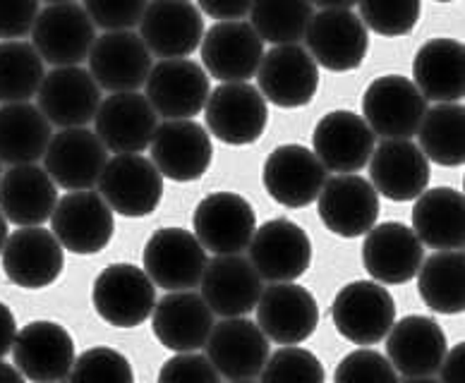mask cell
Wrapping results in <instances>:
<instances>
[{
    "label": "cell",
    "mask_w": 465,
    "mask_h": 383,
    "mask_svg": "<svg viewBox=\"0 0 465 383\" xmlns=\"http://www.w3.org/2000/svg\"><path fill=\"white\" fill-rule=\"evenodd\" d=\"M94 309L115 329H137L152 317L156 288L144 269L134 264H111L96 276L92 288Z\"/></svg>",
    "instance_id": "obj_1"
},
{
    "label": "cell",
    "mask_w": 465,
    "mask_h": 383,
    "mask_svg": "<svg viewBox=\"0 0 465 383\" xmlns=\"http://www.w3.org/2000/svg\"><path fill=\"white\" fill-rule=\"evenodd\" d=\"M305 44L320 67L329 73H351L365 63L370 34L351 7H322L310 20Z\"/></svg>",
    "instance_id": "obj_2"
},
{
    "label": "cell",
    "mask_w": 465,
    "mask_h": 383,
    "mask_svg": "<svg viewBox=\"0 0 465 383\" xmlns=\"http://www.w3.org/2000/svg\"><path fill=\"white\" fill-rule=\"evenodd\" d=\"M206 127L228 146L254 144L269 123L266 99L247 82H221L204 103Z\"/></svg>",
    "instance_id": "obj_3"
},
{
    "label": "cell",
    "mask_w": 465,
    "mask_h": 383,
    "mask_svg": "<svg viewBox=\"0 0 465 383\" xmlns=\"http://www.w3.org/2000/svg\"><path fill=\"white\" fill-rule=\"evenodd\" d=\"M96 185L106 204L127 219L149 216L163 199V175L140 153H118L106 161Z\"/></svg>",
    "instance_id": "obj_4"
},
{
    "label": "cell",
    "mask_w": 465,
    "mask_h": 383,
    "mask_svg": "<svg viewBox=\"0 0 465 383\" xmlns=\"http://www.w3.org/2000/svg\"><path fill=\"white\" fill-rule=\"evenodd\" d=\"M51 232L73 254H99L114 240V209L99 192L74 190L58 199L51 213Z\"/></svg>",
    "instance_id": "obj_5"
},
{
    "label": "cell",
    "mask_w": 465,
    "mask_h": 383,
    "mask_svg": "<svg viewBox=\"0 0 465 383\" xmlns=\"http://www.w3.org/2000/svg\"><path fill=\"white\" fill-rule=\"evenodd\" d=\"M333 326L355 345H377L396 321L391 292L372 280H352L343 285L331 304Z\"/></svg>",
    "instance_id": "obj_6"
},
{
    "label": "cell",
    "mask_w": 465,
    "mask_h": 383,
    "mask_svg": "<svg viewBox=\"0 0 465 383\" xmlns=\"http://www.w3.org/2000/svg\"><path fill=\"white\" fill-rule=\"evenodd\" d=\"M32 46L54 67L80 65L96 41V25L77 3H51L39 10L32 27Z\"/></svg>",
    "instance_id": "obj_7"
},
{
    "label": "cell",
    "mask_w": 465,
    "mask_h": 383,
    "mask_svg": "<svg viewBox=\"0 0 465 383\" xmlns=\"http://www.w3.org/2000/svg\"><path fill=\"white\" fill-rule=\"evenodd\" d=\"M427 99L415 82L401 74H384L367 86L362 115L374 134L386 139H411L418 133Z\"/></svg>",
    "instance_id": "obj_8"
},
{
    "label": "cell",
    "mask_w": 465,
    "mask_h": 383,
    "mask_svg": "<svg viewBox=\"0 0 465 383\" xmlns=\"http://www.w3.org/2000/svg\"><path fill=\"white\" fill-rule=\"evenodd\" d=\"M257 84L269 103L279 108H302L320 89V65L298 44H279L257 67Z\"/></svg>",
    "instance_id": "obj_9"
},
{
    "label": "cell",
    "mask_w": 465,
    "mask_h": 383,
    "mask_svg": "<svg viewBox=\"0 0 465 383\" xmlns=\"http://www.w3.org/2000/svg\"><path fill=\"white\" fill-rule=\"evenodd\" d=\"M247 250L262 280L269 283L298 280L312 264V240L288 219L266 221L262 228H254Z\"/></svg>",
    "instance_id": "obj_10"
},
{
    "label": "cell",
    "mask_w": 465,
    "mask_h": 383,
    "mask_svg": "<svg viewBox=\"0 0 465 383\" xmlns=\"http://www.w3.org/2000/svg\"><path fill=\"white\" fill-rule=\"evenodd\" d=\"M0 259L7 280L25 290L54 285L65 266L63 245L54 232L44 231L41 225H22L20 231L7 235Z\"/></svg>",
    "instance_id": "obj_11"
},
{
    "label": "cell",
    "mask_w": 465,
    "mask_h": 383,
    "mask_svg": "<svg viewBox=\"0 0 465 383\" xmlns=\"http://www.w3.org/2000/svg\"><path fill=\"white\" fill-rule=\"evenodd\" d=\"M146 101L156 115L166 120L194 118L209 99V74L200 63L187 58H166L149 70L144 82Z\"/></svg>",
    "instance_id": "obj_12"
},
{
    "label": "cell",
    "mask_w": 465,
    "mask_h": 383,
    "mask_svg": "<svg viewBox=\"0 0 465 383\" xmlns=\"http://www.w3.org/2000/svg\"><path fill=\"white\" fill-rule=\"evenodd\" d=\"M449 343L441 326L430 317H403L386 333V359L406 381H430L437 377Z\"/></svg>",
    "instance_id": "obj_13"
},
{
    "label": "cell",
    "mask_w": 465,
    "mask_h": 383,
    "mask_svg": "<svg viewBox=\"0 0 465 383\" xmlns=\"http://www.w3.org/2000/svg\"><path fill=\"white\" fill-rule=\"evenodd\" d=\"M254 309L262 333L279 345L305 343L320 326V304L312 292L292 280L262 290Z\"/></svg>",
    "instance_id": "obj_14"
},
{
    "label": "cell",
    "mask_w": 465,
    "mask_h": 383,
    "mask_svg": "<svg viewBox=\"0 0 465 383\" xmlns=\"http://www.w3.org/2000/svg\"><path fill=\"white\" fill-rule=\"evenodd\" d=\"M204 348L213 369L228 381L260 378L269 359V338L245 317H223V321L213 324Z\"/></svg>",
    "instance_id": "obj_15"
},
{
    "label": "cell",
    "mask_w": 465,
    "mask_h": 383,
    "mask_svg": "<svg viewBox=\"0 0 465 383\" xmlns=\"http://www.w3.org/2000/svg\"><path fill=\"white\" fill-rule=\"evenodd\" d=\"M146 276L163 290H190L200 285L206 266V250L185 228H159L146 240Z\"/></svg>",
    "instance_id": "obj_16"
},
{
    "label": "cell",
    "mask_w": 465,
    "mask_h": 383,
    "mask_svg": "<svg viewBox=\"0 0 465 383\" xmlns=\"http://www.w3.org/2000/svg\"><path fill=\"white\" fill-rule=\"evenodd\" d=\"M152 161L163 178L173 182L200 180L213 159L212 137L193 118L166 120L152 137Z\"/></svg>",
    "instance_id": "obj_17"
},
{
    "label": "cell",
    "mask_w": 465,
    "mask_h": 383,
    "mask_svg": "<svg viewBox=\"0 0 465 383\" xmlns=\"http://www.w3.org/2000/svg\"><path fill=\"white\" fill-rule=\"evenodd\" d=\"M194 238L213 254H240L247 250L257 228L252 204L235 192H213L193 216Z\"/></svg>",
    "instance_id": "obj_18"
},
{
    "label": "cell",
    "mask_w": 465,
    "mask_h": 383,
    "mask_svg": "<svg viewBox=\"0 0 465 383\" xmlns=\"http://www.w3.org/2000/svg\"><path fill=\"white\" fill-rule=\"evenodd\" d=\"M89 73L106 92H137L152 70V51L133 29H114L96 36L87 55Z\"/></svg>",
    "instance_id": "obj_19"
},
{
    "label": "cell",
    "mask_w": 465,
    "mask_h": 383,
    "mask_svg": "<svg viewBox=\"0 0 465 383\" xmlns=\"http://www.w3.org/2000/svg\"><path fill=\"white\" fill-rule=\"evenodd\" d=\"M15 367L29 381H67L74 364V340L58 321H32L22 326L13 343Z\"/></svg>",
    "instance_id": "obj_20"
},
{
    "label": "cell",
    "mask_w": 465,
    "mask_h": 383,
    "mask_svg": "<svg viewBox=\"0 0 465 383\" xmlns=\"http://www.w3.org/2000/svg\"><path fill=\"white\" fill-rule=\"evenodd\" d=\"M108 161V149L99 134L87 127H60V133L51 137L44 165L55 187L67 192L92 190L101 178V171Z\"/></svg>",
    "instance_id": "obj_21"
},
{
    "label": "cell",
    "mask_w": 465,
    "mask_h": 383,
    "mask_svg": "<svg viewBox=\"0 0 465 383\" xmlns=\"http://www.w3.org/2000/svg\"><path fill=\"white\" fill-rule=\"evenodd\" d=\"M202 65L219 82H247L264 55V41L250 22L223 20L204 32L200 44Z\"/></svg>",
    "instance_id": "obj_22"
},
{
    "label": "cell",
    "mask_w": 465,
    "mask_h": 383,
    "mask_svg": "<svg viewBox=\"0 0 465 383\" xmlns=\"http://www.w3.org/2000/svg\"><path fill=\"white\" fill-rule=\"evenodd\" d=\"M262 182L273 201L288 209H302L320 197L326 182V168L307 146L281 144L269 153Z\"/></svg>",
    "instance_id": "obj_23"
},
{
    "label": "cell",
    "mask_w": 465,
    "mask_h": 383,
    "mask_svg": "<svg viewBox=\"0 0 465 383\" xmlns=\"http://www.w3.org/2000/svg\"><path fill=\"white\" fill-rule=\"evenodd\" d=\"M140 36L159 58H185L204 36L202 10L193 0H152L140 20Z\"/></svg>",
    "instance_id": "obj_24"
},
{
    "label": "cell",
    "mask_w": 465,
    "mask_h": 383,
    "mask_svg": "<svg viewBox=\"0 0 465 383\" xmlns=\"http://www.w3.org/2000/svg\"><path fill=\"white\" fill-rule=\"evenodd\" d=\"M36 101L51 125L82 127L99 111L101 86L84 67L60 65L44 74Z\"/></svg>",
    "instance_id": "obj_25"
},
{
    "label": "cell",
    "mask_w": 465,
    "mask_h": 383,
    "mask_svg": "<svg viewBox=\"0 0 465 383\" xmlns=\"http://www.w3.org/2000/svg\"><path fill=\"white\" fill-rule=\"evenodd\" d=\"M322 223L339 238H360L379 219V194L372 182L352 172L326 180L320 197Z\"/></svg>",
    "instance_id": "obj_26"
},
{
    "label": "cell",
    "mask_w": 465,
    "mask_h": 383,
    "mask_svg": "<svg viewBox=\"0 0 465 383\" xmlns=\"http://www.w3.org/2000/svg\"><path fill=\"white\" fill-rule=\"evenodd\" d=\"M365 235L362 264L377 283L403 285L418 276L425 250L412 228L399 221H386L372 225Z\"/></svg>",
    "instance_id": "obj_27"
},
{
    "label": "cell",
    "mask_w": 465,
    "mask_h": 383,
    "mask_svg": "<svg viewBox=\"0 0 465 383\" xmlns=\"http://www.w3.org/2000/svg\"><path fill=\"white\" fill-rule=\"evenodd\" d=\"M252 261L240 254H216L200 278L202 298L219 317H245L264 290Z\"/></svg>",
    "instance_id": "obj_28"
},
{
    "label": "cell",
    "mask_w": 465,
    "mask_h": 383,
    "mask_svg": "<svg viewBox=\"0 0 465 383\" xmlns=\"http://www.w3.org/2000/svg\"><path fill=\"white\" fill-rule=\"evenodd\" d=\"M156 111L137 92H114L94 115L96 134L108 152L142 153L156 133Z\"/></svg>",
    "instance_id": "obj_29"
},
{
    "label": "cell",
    "mask_w": 465,
    "mask_h": 383,
    "mask_svg": "<svg viewBox=\"0 0 465 383\" xmlns=\"http://www.w3.org/2000/svg\"><path fill=\"white\" fill-rule=\"evenodd\" d=\"M370 178L377 194L391 201H412L430 185V161L411 139H384L370 156Z\"/></svg>",
    "instance_id": "obj_30"
},
{
    "label": "cell",
    "mask_w": 465,
    "mask_h": 383,
    "mask_svg": "<svg viewBox=\"0 0 465 383\" xmlns=\"http://www.w3.org/2000/svg\"><path fill=\"white\" fill-rule=\"evenodd\" d=\"M152 314L153 336L173 352L200 350L213 329V311L193 290H168L166 298L153 304Z\"/></svg>",
    "instance_id": "obj_31"
},
{
    "label": "cell",
    "mask_w": 465,
    "mask_h": 383,
    "mask_svg": "<svg viewBox=\"0 0 465 383\" xmlns=\"http://www.w3.org/2000/svg\"><path fill=\"white\" fill-rule=\"evenodd\" d=\"M312 144L324 168L333 172H358L372 156L374 133L358 113L331 111L314 127Z\"/></svg>",
    "instance_id": "obj_32"
},
{
    "label": "cell",
    "mask_w": 465,
    "mask_h": 383,
    "mask_svg": "<svg viewBox=\"0 0 465 383\" xmlns=\"http://www.w3.org/2000/svg\"><path fill=\"white\" fill-rule=\"evenodd\" d=\"M58 192L55 182L36 163L10 165V171L0 175V211L7 223L15 225H44L51 221Z\"/></svg>",
    "instance_id": "obj_33"
},
{
    "label": "cell",
    "mask_w": 465,
    "mask_h": 383,
    "mask_svg": "<svg viewBox=\"0 0 465 383\" xmlns=\"http://www.w3.org/2000/svg\"><path fill=\"white\" fill-rule=\"evenodd\" d=\"M465 48L460 41L437 36L420 46L412 60V82L422 96L437 103L460 101L465 93Z\"/></svg>",
    "instance_id": "obj_34"
},
{
    "label": "cell",
    "mask_w": 465,
    "mask_h": 383,
    "mask_svg": "<svg viewBox=\"0 0 465 383\" xmlns=\"http://www.w3.org/2000/svg\"><path fill=\"white\" fill-rule=\"evenodd\" d=\"M412 231L432 250H463V192L434 187L412 199Z\"/></svg>",
    "instance_id": "obj_35"
},
{
    "label": "cell",
    "mask_w": 465,
    "mask_h": 383,
    "mask_svg": "<svg viewBox=\"0 0 465 383\" xmlns=\"http://www.w3.org/2000/svg\"><path fill=\"white\" fill-rule=\"evenodd\" d=\"M54 125L29 101H15L0 108V163L22 165L44 159Z\"/></svg>",
    "instance_id": "obj_36"
},
{
    "label": "cell",
    "mask_w": 465,
    "mask_h": 383,
    "mask_svg": "<svg viewBox=\"0 0 465 383\" xmlns=\"http://www.w3.org/2000/svg\"><path fill=\"white\" fill-rule=\"evenodd\" d=\"M463 250H441L422 259L418 271V290L422 302L437 314H460L463 298Z\"/></svg>",
    "instance_id": "obj_37"
},
{
    "label": "cell",
    "mask_w": 465,
    "mask_h": 383,
    "mask_svg": "<svg viewBox=\"0 0 465 383\" xmlns=\"http://www.w3.org/2000/svg\"><path fill=\"white\" fill-rule=\"evenodd\" d=\"M463 123L465 108L460 101L427 108L418 133H415L420 137V149L427 161L444 165V168L463 165Z\"/></svg>",
    "instance_id": "obj_38"
},
{
    "label": "cell",
    "mask_w": 465,
    "mask_h": 383,
    "mask_svg": "<svg viewBox=\"0 0 465 383\" xmlns=\"http://www.w3.org/2000/svg\"><path fill=\"white\" fill-rule=\"evenodd\" d=\"M312 15V0H252L250 25L262 41H269L273 46L298 44L305 39Z\"/></svg>",
    "instance_id": "obj_39"
},
{
    "label": "cell",
    "mask_w": 465,
    "mask_h": 383,
    "mask_svg": "<svg viewBox=\"0 0 465 383\" xmlns=\"http://www.w3.org/2000/svg\"><path fill=\"white\" fill-rule=\"evenodd\" d=\"M44 58L27 41H0V101H29L44 80Z\"/></svg>",
    "instance_id": "obj_40"
},
{
    "label": "cell",
    "mask_w": 465,
    "mask_h": 383,
    "mask_svg": "<svg viewBox=\"0 0 465 383\" xmlns=\"http://www.w3.org/2000/svg\"><path fill=\"white\" fill-rule=\"evenodd\" d=\"M360 20L379 36H408L422 15V0H355Z\"/></svg>",
    "instance_id": "obj_41"
},
{
    "label": "cell",
    "mask_w": 465,
    "mask_h": 383,
    "mask_svg": "<svg viewBox=\"0 0 465 383\" xmlns=\"http://www.w3.org/2000/svg\"><path fill=\"white\" fill-rule=\"evenodd\" d=\"M260 378L262 381L322 383L326 378V371L314 352L305 350V348H295V345H286V348H281L266 359Z\"/></svg>",
    "instance_id": "obj_42"
},
{
    "label": "cell",
    "mask_w": 465,
    "mask_h": 383,
    "mask_svg": "<svg viewBox=\"0 0 465 383\" xmlns=\"http://www.w3.org/2000/svg\"><path fill=\"white\" fill-rule=\"evenodd\" d=\"M70 381H114V383H133L134 371L133 364L127 362L123 352L114 348H92L82 352L74 359L70 369Z\"/></svg>",
    "instance_id": "obj_43"
},
{
    "label": "cell",
    "mask_w": 465,
    "mask_h": 383,
    "mask_svg": "<svg viewBox=\"0 0 465 383\" xmlns=\"http://www.w3.org/2000/svg\"><path fill=\"white\" fill-rule=\"evenodd\" d=\"M399 378L396 369L391 367V362L386 359V355L377 350H367V348H360V350L351 352L336 364V371H333V381L336 383H351V381H370V383H391Z\"/></svg>",
    "instance_id": "obj_44"
},
{
    "label": "cell",
    "mask_w": 465,
    "mask_h": 383,
    "mask_svg": "<svg viewBox=\"0 0 465 383\" xmlns=\"http://www.w3.org/2000/svg\"><path fill=\"white\" fill-rule=\"evenodd\" d=\"M146 3L149 0H84V10L96 27L114 32L137 27Z\"/></svg>",
    "instance_id": "obj_45"
},
{
    "label": "cell",
    "mask_w": 465,
    "mask_h": 383,
    "mask_svg": "<svg viewBox=\"0 0 465 383\" xmlns=\"http://www.w3.org/2000/svg\"><path fill=\"white\" fill-rule=\"evenodd\" d=\"M161 383L173 381H200V383H219V371L213 369L212 359L206 355L193 352H178L175 357L166 359L159 371Z\"/></svg>",
    "instance_id": "obj_46"
},
{
    "label": "cell",
    "mask_w": 465,
    "mask_h": 383,
    "mask_svg": "<svg viewBox=\"0 0 465 383\" xmlns=\"http://www.w3.org/2000/svg\"><path fill=\"white\" fill-rule=\"evenodd\" d=\"M39 15V0H0V39H25Z\"/></svg>",
    "instance_id": "obj_47"
},
{
    "label": "cell",
    "mask_w": 465,
    "mask_h": 383,
    "mask_svg": "<svg viewBox=\"0 0 465 383\" xmlns=\"http://www.w3.org/2000/svg\"><path fill=\"white\" fill-rule=\"evenodd\" d=\"M197 5L212 20H242L250 13L252 0H197Z\"/></svg>",
    "instance_id": "obj_48"
},
{
    "label": "cell",
    "mask_w": 465,
    "mask_h": 383,
    "mask_svg": "<svg viewBox=\"0 0 465 383\" xmlns=\"http://www.w3.org/2000/svg\"><path fill=\"white\" fill-rule=\"evenodd\" d=\"M463 355L465 343H459L453 350H446L441 367H439L437 377L446 383H460L463 381Z\"/></svg>",
    "instance_id": "obj_49"
},
{
    "label": "cell",
    "mask_w": 465,
    "mask_h": 383,
    "mask_svg": "<svg viewBox=\"0 0 465 383\" xmlns=\"http://www.w3.org/2000/svg\"><path fill=\"white\" fill-rule=\"evenodd\" d=\"M15 336H17V321L5 302H0V359L13 350Z\"/></svg>",
    "instance_id": "obj_50"
},
{
    "label": "cell",
    "mask_w": 465,
    "mask_h": 383,
    "mask_svg": "<svg viewBox=\"0 0 465 383\" xmlns=\"http://www.w3.org/2000/svg\"><path fill=\"white\" fill-rule=\"evenodd\" d=\"M22 374L17 367H13V364H5L3 359H0V383H22Z\"/></svg>",
    "instance_id": "obj_51"
},
{
    "label": "cell",
    "mask_w": 465,
    "mask_h": 383,
    "mask_svg": "<svg viewBox=\"0 0 465 383\" xmlns=\"http://www.w3.org/2000/svg\"><path fill=\"white\" fill-rule=\"evenodd\" d=\"M312 5L320 7H352L355 0H312Z\"/></svg>",
    "instance_id": "obj_52"
},
{
    "label": "cell",
    "mask_w": 465,
    "mask_h": 383,
    "mask_svg": "<svg viewBox=\"0 0 465 383\" xmlns=\"http://www.w3.org/2000/svg\"><path fill=\"white\" fill-rule=\"evenodd\" d=\"M5 240H7V219L3 216V211H0V251H3Z\"/></svg>",
    "instance_id": "obj_53"
},
{
    "label": "cell",
    "mask_w": 465,
    "mask_h": 383,
    "mask_svg": "<svg viewBox=\"0 0 465 383\" xmlns=\"http://www.w3.org/2000/svg\"><path fill=\"white\" fill-rule=\"evenodd\" d=\"M48 5H51V3H73V0H46Z\"/></svg>",
    "instance_id": "obj_54"
},
{
    "label": "cell",
    "mask_w": 465,
    "mask_h": 383,
    "mask_svg": "<svg viewBox=\"0 0 465 383\" xmlns=\"http://www.w3.org/2000/svg\"><path fill=\"white\" fill-rule=\"evenodd\" d=\"M434 3H453V0H434Z\"/></svg>",
    "instance_id": "obj_55"
},
{
    "label": "cell",
    "mask_w": 465,
    "mask_h": 383,
    "mask_svg": "<svg viewBox=\"0 0 465 383\" xmlns=\"http://www.w3.org/2000/svg\"><path fill=\"white\" fill-rule=\"evenodd\" d=\"M0 175H3V171H0Z\"/></svg>",
    "instance_id": "obj_56"
}]
</instances>
